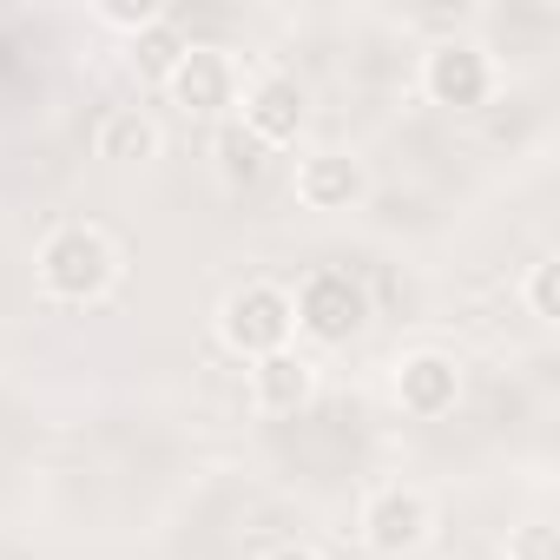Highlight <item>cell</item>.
Returning <instances> with one entry per match:
<instances>
[{"label": "cell", "mask_w": 560, "mask_h": 560, "mask_svg": "<svg viewBox=\"0 0 560 560\" xmlns=\"http://www.w3.org/2000/svg\"><path fill=\"white\" fill-rule=\"evenodd\" d=\"M40 284L60 304H93L113 284V244L86 224H67L40 244Z\"/></svg>", "instance_id": "cell-1"}, {"label": "cell", "mask_w": 560, "mask_h": 560, "mask_svg": "<svg viewBox=\"0 0 560 560\" xmlns=\"http://www.w3.org/2000/svg\"><path fill=\"white\" fill-rule=\"evenodd\" d=\"M291 324L317 343H350L363 324H370V298L350 270H311L304 277V291L291 304Z\"/></svg>", "instance_id": "cell-2"}, {"label": "cell", "mask_w": 560, "mask_h": 560, "mask_svg": "<svg viewBox=\"0 0 560 560\" xmlns=\"http://www.w3.org/2000/svg\"><path fill=\"white\" fill-rule=\"evenodd\" d=\"M291 298L277 291V284H244V291H231L224 298V343L237 350V357H250V363H264V357H277L291 343Z\"/></svg>", "instance_id": "cell-3"}, {"label": "cell", "mask_w": 560, "mask_h": 560, "mask_svg": "<svg viewBox=\"0 0 560 560\" xmlns=\"http://www.w3.org/2000/svg\"><path fill=\"white\" fill-rule=\"evenodd\" d=\"M422 86H429L435 106L475 113V106H488V93H494V60H488L475 40H442V47L429 54V67H422Z\"/></svg>", "instance_id": "cell-4"}, {"label": "cell", "mask_w": 560, "mask_h": 560, "mask_svg": "<svg viewBox=\"0 0 560 560\" xmlns=\"http://www.w3.org/2000/svg\"><path fill=\"white\" fill-rule=\"evenodd\" d=\"M304 126V86L298 80H257L244 100V132L257 145H291Z\"/></svg>", "instance_id": "cell-5"}, {"label": "cell", "mask_w": 560, "mask_h": 560, "mask_svg": "<svg viewBox=\"0 0 560 560\" xmlns=\"http://www.w3.org/2000/svg\"><path fill=\"white\" fill-rule=\"evenodd\" d=\"M422 527H429V508H422V494H409V488H383V494L370 501V514H363V540H370L376 553H409V547L422 540Z\"/></svg>", "instance_id": "cell-6"}, {"label": "cell", "mask_w": 560, "mask_h": 560, "mask_svg": "<svg viewBox=\"0 0 560 560\" xmlns=\"http://www.w3.org/2000/svg\"><path fill=\"white\" fill-rule=\"evenodd\" d=\"M165 86L178 93V106H185V113H205V119H211V113H224V106H231V60H224L218 47H191Z\"/></svg>", "instance_id": "cell-7"}, {"label": "cell", "mask_w": 560, "mask_h": 560, "mask_svg": "<svg viewBox=\"0 0 560 560\" xmlns=\"http://www.w3.org/2000/svg\"><path fill=\"white\" fill-rule=\"evenodd\" d=\"M455 389H462V376H455L448 357H409V363L396 370V402H402L409 416H442V409H455Z\"/></svg>", "instance_id": "cell-8"}, {"label": "cell", "mask_w": 560, "mask_h": 560, "mask_svg": "<svg viewBox=\"0 0 560 560\" xmlns=\"http://www.w3.org/2000/svg\"><path fill=\"white\" fill-rule=\"evenodd\" d=\"M357 191H363V172H357V159H343V152H324V159H311V165L298 172V198H304L311 211H343Z\"/></svg>", "instance_id": "cell-9"}, {"label": "cell", "mask_w": 560, "mask_h": 560, "mask_svg": "<svg viewBox=\"0 0 560 560\" xmlns=\"http://www.w3.org/2000/svg\"><path fill=\"white\" fill-rule=\"evenodd\" d=\"M257 402H264L270 416L304 409V402H311V363H304V357H291V350L264 357V363H257Z\"/></svg>", "instance_id": "cell-10"}, {"label": "cell", "mask_w": 560, "mask_h": 560, "mask_svg": "<svg viewBox=\"0 0 560 560\" xmlns=\"http://www.w3.org/2000/svg\"><path fill=\"white\" fill-rule=\"evenodd\" d=\"M191 54V40L178 34V21H152V27H139V40H132V60H139V73L145 80H172L178 73V60Z\"/></svg>", "instance_id": "cell-11"}, {"label": "cell", "mask_w": 560, "mask_h": 560, "mask_svg": "<svg viewBox=\"0 0 560 560\" xmlns=\"http://www.w3.org/2000/svg\"><path fill=\"white\" fill-rule=\"evenodd\" d=\"M159 152V132H152V119L145 113H106V126H100V159H119V165H132V159H152Z\"/></svg>", "instance_id": "cell-12"}, {"label": "cell", "mask_w": 560, "mask_h": 560, "mask_svg": "<svg viewBox=\"0 0 560 560\" xmlns=\"http://www.w3.org/2000/svg\"><path fill=\"white\" fill-rule=\"evenodd\" d=\"M264 152H270V145H257L244 126H231V132L218 139V165H224V178H257V172H264Z\"/></svg>", "instance_id": "cell-13"}, {"label": "cell", "mask_w": 560, "mask_h": 560, "mask_svg": "<svg viewBox=\"0 0 560 560\" xmlns=\"http://www.w3.org/2000/svg\"><path fill=\"white\" fill-rule=\"evenodd\" d=\"M527 304H534V317H540V324H553V317H560V298H553V264H534V277H527Z\"/></svg>", "instance_id": "cell-14"}, {"label": "cell", "mask_w": 560, "mask_h": 560, "mask_svg": "<svg viewBox=\"0 0 560 560\" xmlns=\"http://www.w3.org/2000/svg\"><path fill=\"white\" fill-rule=\"evenodd\" d=\"M508 553H514V560H553V534H547V527H527Z\"/></svg>", "instance_id": "cell-15"}, {"label": "cell", "mask_w": 560, "mask_h": 560, "mask_svg": "<svg viewBox=\"0 0 560 560\" xmlns=\"http://www.w3.org/2000/svg\"><path fill=\"white\" fill-rule=\"evenodd\" d=\"M270 560H317L311 547H284V553H270Z\"/></svg>", "instance_id": "cell-16"}]
</instances>
